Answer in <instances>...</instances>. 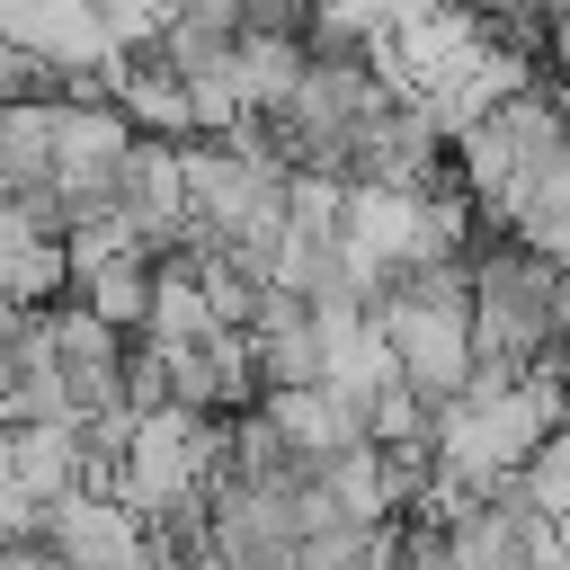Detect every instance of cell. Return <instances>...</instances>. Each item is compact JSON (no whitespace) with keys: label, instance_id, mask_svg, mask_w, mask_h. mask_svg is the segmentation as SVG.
I'll return each mask as SVG.
<instances>
[{"label":"cell","instance_id":"6da1fadb","mask_svg":"<svg viewBox=\"0 0 570 570\" xmlns=\"http://www.w3.org/2000/svg\"><path fill=\"white\" fill-rule=\"evenodd\" d=\"M0 36L27 45L45 71H62L71 89H98L116 62V36L98 18V0H0Z\"/></svg>","mask_w":570,"mask_h":570},{"label":"cell","instance_id":"7a4b0ae2","mask_svg":"<svg viewBox=\"0 0 570 570\" xmlns=\"http://www.w3.org/2000/svg\"><path fill=\"white\" fill-rule=\"evenodd\" d=\"M45 543L71 561V570H142L151 561V525L116 499V490H80V499H53L45 517Z\"/></svg>","mask_w":570,"mask_h":570},{"label":"cell","instance_id":"8992f818","mask_svg":"<svg viewBox=\"0 0 570 570\" xmlns=\"http://www.w3.org/2000/svg\"><path fill=\"white\" fill-rule=\"evenodd\" d=\"M517 481H525V499L543 508V525L570 543V428H552V436L525 454V472H517Z\"/></svg>","mask_w":570,"mask_h":570},{"label":"cell","instance_id":"277c9868","mask_svg":"<svg viewBox=\"0 0 570 570\" xmlns=\"http://www.w3.org/2000/svg\"><path fill=\"white\" fill-rule=\"evenodd\" d=\"M151 276H160V258H142V249H116V258H98L89 276H71V303H89L107 330L142 338V321H151Z\"/></svg>","mask_w":570,"mask_h":570},{"label":"cell","instance_id":"5b68a950","mask_svg":"<svg viewBox=\"0 0 570 570\" xmlns=\"http://www.w3.org/2000/svg\"><path fill=\"white\" fill-rule=\"evenodd\" d=\"M53 169H62V142H53V98L0 107V196H36V187H53Z\"/></svg>","mask_w":570,"mask_h":570},{"label":"cell","instance_id":"52a82bcc","mask_svg":"<svg viewBox=\"0 0 570 570\" xmlns=\"http://www.w3.org/2000/svg\"><path fill=\"white\" fill-rule=\"evenodd\" d=\"M45 517H53V508L0 472V543H45Z\"/></svg>","mask_w":570,"mask_h":570},{"label":"cell","instance_id":"3957f363","mask_svg":"<svg viewBox=\"0 0 570 570\" xmlns=\"http://www.w3.org/2000/svg\"><path fill=\"white\" fill-rule=\"evenodd\" d=\"M267 419L321 463V454H347V445H365L374 428H365V410L347 401V392H330V383H294V392H267Z\"/></svg>","mask_w":570,"mask_h":570}]
</instances>
